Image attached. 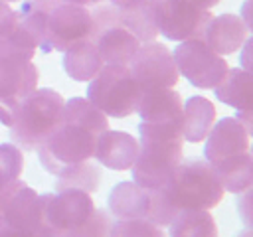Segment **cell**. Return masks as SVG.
I'll list each match as a JSON object with an SVG mask.
<instances>
[{
  "label": "cell",
  "mask_w": 253,
  "mask_h": 237,
  "mask_svg": "<svg viewBox=\"0 0 253 237\" xmlns=\"http://www.w3.org/2000/svg\"><path fill=\"white\" fill-rule=\"evenodd\" d=\"M63 97L55 89H36L18 107L10 126L12 144L20 150H36L61 122Z\"/></svg>",
  "instance_id": "6da1fadb"
},
{
  "label": "cell",
  "mask_w": 253,
  "mask_h": 237,
  "mask_svg": "<svg viewBox=\"0 0 253 237\" xmlns=\"http://www.w3.org/2000/svg\"><path fill=\"white\" fill-rule=\"evenodd\" d=\"M166 198L180 209H211L223 198V188L208 160H182L160 186Z\"/></svg>",
  "instance_id": "7a4b0ae2"
},
{
  "label": "cell",
  "mask_w": 253,
  "mask_h": 237,
  "mask_svg": "<svg viewBox=\"0 0 253 237\" xmlns=\"http://www.w3.org/2000/svg\"><path fill=\"white\" fill-rule=\"evenodd\" d=\"M140 95L142 91L134 81L128 65L105 63L87 87V99L107 117L115 118L136 113Z\"/></svg>",
  "instance_id": "3957f363"
},
{
  "label": "cell",
  "mask_w": 253,
  "mask_h": 237,
  "mask_svg": "<svg viewBox=\"0 0 253 237\" xmlns=\"http://www.w3.org/2000/svg\"><path fill=\"white\" fill-rule=\"evenodd\" d=\"M95 144H97V134L81 126L61 122L36 150L42 166L49 174L61 178L71 168L87 160H93Z\"/></svg>",
  "instance_id": "277c9868"
},
{
  "label": "cell",
  "mask_w": 253,
  "mask_h": 237,
  "mask_svg": "<svg viewBox=\"0 0 253 237\" xmlns=\"http://www.w3.org/2000/svg\"><path fill=\"white\" fill-rule=\"evenodd\" d=\"M182 138L180 140H138V154L130 166L132 182L144 190L164 186L176 166L182 162Z\"/></svg>",
  "instance_id": "5b68a950"
},
{
  "label": "cell",
  "mask_w": 253,
  "mask_h": 237,
  "mask_svg": "<svg viewBox=\"0 0 253 237\" xmlns=\"http://www.w3.org/2000/svg\"><path fill=\"white\" fill-rule=\"evenodd\" d=\"M172 55L178 73L198 89H213L229 69L223 55L215 53L204 40L198 38L180 41V45L174 47Z\"/></svg>",
  "instance_id": "8992f818"
},
{
  "label": "cell",
  "mask_w": 253,
  "mask_h": 237,
  "mask_svg": "<svg viewBox=\"0 0 253 237\" xmlns=\"http://www.w3.org/2000/svg\"><path fill=\"white\" fill-rule=\"evenodd\" d=\"M160 36L172 41L202 38L206 24L211 20L210 10L194 6L190 0H148Z\"/></svg>",
  "instance_id": "52a82bcc"
},
{
  "label": "cell",
  "mask_w": 253,
  "mask_h": 237,
  "mask_svg": "<svg viewBox=\"0 0 253 237\" xmlns=\"http://www.w3.org/2000/svg\"><path fill=\"white\" fill-rule=\"evenodd\" d=\"M91 28H93V18L87 6L59 2L47 12L42 49L45 53L47 51L63 53L75 41L89 38Z\"/></svg>",
  "instance_id": "ba28073f"
},
{
  "label": "cell",
  "mask_w": 253,
  "mask_h": 237,
  "mask_svg": "<svg viewBox=\"0 0 253 237\" xmlns=\"http://www.w3.org/2000/svg\"><path fill=\"white\" fill-rule=\"evenodd\" d=\"M42 227L55 233H65L81 225L95 209V201L89 192L63 188L51 194H40Z\"/></svg>",
  "instance_id": "9c48e42d"
},
{
  "label": "cell",
  "mask_w": 253,
  "mask_h": 237,
  "mask_svg": "<svg viewBox=\"0 0 253 237\" xmlns=\"http://www.w3.org/2000/svg\"><path fill=\"white\" fill-rule=\"evenodd\" d=\"M128 69L134 81L138 83L140 91L174 89V85L180 81L172 51L158 41L140 43V47L128 61Z\"/></svg>",
  "instance_id": "30bf717a"
},
{
  "label": "cell",
  "mask_w": 253,
  "mask_h": 237,
  "mask_svg": "<svg viewBox=\"0 0 253 237\" xmlns=\"http://www.w3.org/2000/svg\"><path fill=\"white\" fill-rule=\"evenodd\" d=\"M38 67L12 55H0V101L20 107V103L38 89Z\"/></svg>",
  "instance_id": "8fae6325"
},
{
  "label": "cell",
  "mask_w": 253,
  "mask_h": 237,
  "mask_svg": "<svg viewBox=\"0 0 253 237\" xmlns=\"http://www.w3.org/2000/svg\"><path fill=\"white\" fill-rule=\"evenodd\" d=\"M204 140V156L210 164L249 150V132L233 117H225L213 122Z\"/></svg>",
  "instance_id": "7c38bea8"
},
{
  "label": "cell",
  "mask_w": 253,
  "mask_h": 237,
  "mask_svg": "<svg viewBox=\"0 0 253 237\" xmlns=\"http://www.w3.org/2000/svg\"><path fill=\"white\" fill-rule=\"evenodd\" d=\"M136 113L146 124H180L184 122V103L174 89L142 91Z\"/></svg>",
  "instance_id": "4fadbf2b"
},
{
  "label": "cell",
  "mask_w": 253,
  "mask_h": 237,
  "mask_svg": "<svg viewBox=\"0 0 253 237\" xmlns=\"http://www.w3.org/2000/svg\"><path fill=\"white\" fill-rule=\"evenodd\" d=\"M247 38H249V28L245 26L241 16L219 14V16H211L200 40H204L215 53L229 55L233 51H239Z\"/></svg>",
  "instance_id": "5bb4252c"
},
{
  "label": "cell",
  "mask_w": 253,
  "mask_h": 237,
  "mask_svg": "<svg viewBox=\"0 0 253 237\" xmlns=\"http://www.w3.org/2000/svg\"><path fill=\"white\" fill-rule=\"evenodd\" d=\"M138 154V140L123 130L107 128L97 136L93 158L111 170H128Z\"/></svg>",
  "instance_id": "9a60e30c"
},
{
  "label": "cell",
  "mask_w": 253,
  "mask_h": 237,
  "mask_svg": "<svg viewBox=\"0 0 253 237\" xmlns=\"http://www.w3.org/2000/svg\"><path fill=\"white\" fill-rule=\"evenodd\" d=\"M4 225L20 231L42 229V207L40 194L28 184H20L18 190L10 196L4 207Z\"/></svg>",
  "instance_id": "2e32d148"
},
{
  "label": "cell",
  "mask_w": 253,
  "mask_h": 237,
  "mask_svg": "<svg viewBox=\"0 0 253 237\" xmlns=\"http://www.w3.org/2000/svg\"><path fill=\"white\" fill-rule=\"evenodd\" d=\"M91 40L95 41L103 63L109 65H128V61L140 47V41L123 26L107 28Z\"/></svg>",
  "instance_id": "e0dca14e"
},
{
  "label": "cell",
  "mask_w": 253,
  "mask_h": 237,
  "mask_svg": "<svg viewBox=\"0 0 253 237\" xmlns=\"http://www.w3.org/2000/svg\"><path fill=\"white\" fill-rule=\"evenodd\" d=\"M61 63H63V71L73 81H79V83L81 81H91L101 71V67L105 65L99 51H97L95 41L89 40V38L69 45L63 51V61Z\"/></svg>",
  "instance_id": "ac0fdd59"
},
{
  "label": "cell",
  "mask_w": 253,
  "mask_h": 237,
  "mask_svg": "<svg viewBox=\"0 0 253 237\" xmlns=\"http://www.w3.org/2000/svg\"><path fill=\"white\" fill-rule=\"evenodd\" d=\"M109 211L117 219H132L146 217L148 211V190L140 188L136 182H119L109 198Z\"/></svg>",
  "instance_id": "d6986e66"
},
{
  "label": "cell",
  "mask_w": 253,
  "mask_h": 237,
  "mask_svg": "<svg viewBox=\"0 0 253 237\" xmlns=\"http://www.w3.org/2000/svg\"><path fill=\"white\" fill-rule=\"evenodd\" d=\"M223 192L245 194L253 184V156L251 152H241L211 164Z\"/></svg>",
  "instance_id": "ffe728a7"
},
{
  "label": "cell",
  "mask_w": 253,
  "mask_h": 237,
  "mask_svg": "<svg viewBox=\"0 0 253 237\" xmlns=\"http://www.w3.org/2000/svg\"><path fill=\"white\" fill-rule=\"evenodd\" d=\"M215 97L237 109V111H251L253 107V75L241 67L227 69L223 79L213 87Z\"/></svg>",
  "instance_id": "44dd1931"
},
{
  "label": "cell",
  "mask_w": 253,
  "mask_h": 237,
  "mask_svg": "<svg viewBox=\"0 0 253 237\" xmlns=\"http://www.w3.org/2000/svg\"><path fill=\"white\" fill-rule=\"evenodd\" d=\"M213 122H215V107L210 99L196 95L184 103L182 138H186L188 142H204Z\"/></svg>",
  "instance_id": "7402d4cb"
},
{
  "label": "cell",
  "mask_w": 253,
  "mask_h": 237,
  "mask_svg": "<svg viewBox=\"0 0 253 237\" xmlns=\"http://www.w3.org/2000/svg\"><path fill=\"white\" fill-rule=\"evenodd\" d=\"M63 122L81 126L93 134H101L109 128V118L103 111H99L87 97L67 99L63 105Z\"/></svg>",
  "instance_id": "603a6c76"
},
{
  "label": "cell",
  "mask_w": 253,
  "mask_h": 237,
  "mask_svg": "<svg viewBox=\"0 0 253 237\" xmlns=\"http://www.w3.org/2000/svg\"><path fill=\"white\" fill-rule=\"evenodd\" d=\"M170 237H217L210 209H180L170 223Z\"/></svg>",
  "instance_id": "cb8c5ba5"
},
{
  "label": "cell",
  "mask_w": 253,
  "mask_h": 237,
  "mask_svg": "<svg viewBox=\"0 0 253 237\" xmlns=\"http://www.w3.org/2000/svg\"><path fill=\"white\" fill-rule=\"evenodd\" d=\"M119 16H121V26L126 28L140 43L156 41L158 30H156L154 18L150 14L148 2L134 6V8H119Z\"/></svg>",
  "instance_id": "d4e9b609"
},
{
  "label": "cell",
  "mask_w": 253,
  "mask_h": 237,
  "mask_svg": "<svg viewBox=\"0 0 253 237\" xmlns=\"http://www.w3.org/2000/svg\"><path fill=\"white\" fill-rule=\"evenodd\" d=\"M36 49H38V43L34 36L26 30L22 20L16 24V28L8 36L0 38V55H12L24 61H32Z\"/></svg>",
  "instance_id": "484cf974"
},
{
  "label": "cell",
  "mask_w": 253,
  "mask_h": 237,
  "mask_svg": "<svg viewBox=\"0 0 253 237\" xmlns=\"http://www.w3.org/2000/svg\"><path fill=\"white\" fill-rule=\"evenodd\" d=\"M101 184V168L87 160L75 168H71L67 174H63L57 182V190H63V188H75V190H83V192H97Z\"/></svg>",
  "instance_id": "4316f807"
},
{
  "label": "cell",
  "mask_w": 253,
  "mask_h": 237,
  "mask_svg": "<svg viewBox=\"0 0 253 237\" xmlns=\"http://www.w3.org/2000/svg\"><path fill=\"white\" fill-rule=\"evenodd\" d=\"M107 237H166V235L160 225L144 217H132V219L113 221Z\"/></svg>",
  "instance_id": "83f0119b"
},
{
  "label": "cell",
  "mask_w": 253,
  "mask_h": 237,
  "mask_svg": "<svg viewBox=\"0 0 253 237\" xmlns=\"http://www.w3.org/2000/svg\"><path fill=\"white\" fill-rule=\"evenodd\" d=\"M22 168H24L22 150L12 142L0 144V190L6 188L8 184L20 180Z\"/></svg>",
  "instance_id": "f1b7e54d"
},
{
  "label": "cell",
  "mask_w": 253,
  "mask_h": 237,
  "mask_svg": "<svg viewBox=\"0 0 253 237\" xmlns=\"http://www.w3.org/2000/svg\"><path fill=\"white\" fill-rule=\"evenodd\" d=\"M176 215H178V209L166 198V194H164L162 188L148 190V211H146V217L144 219H148V221L164 227V225H170Z\"/></svg>",
  "instance_id": "f546056e"
},
{
  "label": "cell",
  "mask_w": 253,
  "mask_h": 237,
  "mask_svg": "<svg viewBox=\"0 0 253 237\" xmlns=\"http://www.w3.org/2000/svg\"><path fill=\"white\" fill-rule=\"evenodd\" d=\"M109 227H111V219H109L107 211L95 207L93 213L81 225H77L65 233H59V237H107Z\"/></svg>",
  "instance_id": "4dcf8cb0"
},
{
  "label": "cell",
  "mask_w": 253,
  "mask_h": 237,
  "mask_svg": "<svg viewBox=\"0 0 253 237\" xmlns=\"http://www.w3.org/2000/svg\"><path fill=\"white\" fill-rule=\"evenodd\" d=\"M18 22H20L18 10H14V8L10 6V2L0 0V38L8 36V34L16 28Z\"/></svg>",
  "instance_id": "1f68e13d"
},
{
  "label": "cell",
  "mask_w": 253,
  "mask_h": 237,
  "mask_svg": "<svg viewBox=\"0 0 253 237\" xmlns=\"http://www.w3.org/2000/svg\"><path fill=\"white\" fill-rule=\"evenodd\" d=\"M22 184V180H16V182H12V184H8L6 188H2L0 190V227L4 225V207H6V203H8V199H10V196L18 190V186Z\"/></svg>",
  "instance_id": "d6a6232c"
},
{
  "label": "cell",
  "mask_w": 253,
  "mask_h": 237,
  "mask_svg": "<svg viewBox=\"0 0 253 237\" xmlns=\"http://www.w3.org/2000/svg\"><path fill=\"white\" fill-rule=\"evenodd\" d=\"M0 237H34V231H20V229L2 225L0 227Z\"/></svg>",
  "instance_id": "836d02e7"
},
{
  "label": "cell",
  "mask_w": 253,
  "mask_h": 237,
  "mask_svg": "<svg viewBox=\"0 0 253 237\" xmlns=\"http://www.w3.org/2000/svg\"><path fill=\"white\" fill-rule=\"evenodd\" d=\"M109 4L117 6V8H134V6H140V4H146L148 0H107Z\"/></svg>",
  "instance_id": "e575fe53"
},
{
  "label": "cell",
  "mask_w": 253,
  "mask_h": 237,
  "mask_svg": "<svg viewBox=\"0 0 253 237\" xmlns=\"http://www.w3.org/2000/svg\"><path fill=\"white\" fill-rule=\"evenodd\" d=\"M237 120H239L241 126L251 134V111H239V113H237Z\"/></svg>",
  "instance_id": "d590c367"
},
{
  "label": "cell",
  "mask_w": 253,
  "mask_h": 237,
  "mask_svg": "<svg viewBox=\"0 0 253 237\" xmlns=\"http://www.w3.org/2000/svg\"><path fill=\"white\" fill-rule=\"evenodd\" d=\"M194 6H198V8H202V10H211L213 6H217L221 0H190Z\"/></svg>",
  "instance_id": "8d00e7d4"
},
{
  "label": "cell",
  "mask_w": 253,
  "mask_h": 237,
  "mask_svg": "<svg viewBox=\"0 0 253 237\" xmlns=\"http://www.w3.org/2000/svg\"><path fill=\"white\" fill-rule=\"evenodd\" d=\"M59 2H67V4H79V6H97L105 0H59Z\"/></svg>",
  "instance_id": "74e56055"
},
{
  "label": "cell",
  "mask_w": 253,
  "mask_h": 237,
  "mask_svg": "<svg viewBox=\"0 0 253 237\" xmlns=\"http://www.w3.org/2000/svg\"><path fill=\"white\" fill-rule=\"evenodd\" d=\"M237 237H251V231H249V229H247V231H241Z\"/></svg>",
  "instance_id": "f35d334b"
},
{
  "label": "cell",
  "mask_w": 253,
  "mask_h": 237,
  "mask_svg": "<svg viewBox=\"0 0 253 237\" xmlns=\"http://www.w3.org/2000/svg\"><path fill=\"white\" fill-rule=\"evenodd\" d=\"M4 2H16V0H4Z\"/></svg>",
  "instance_id": "ab89813d"
}]
</instances>
